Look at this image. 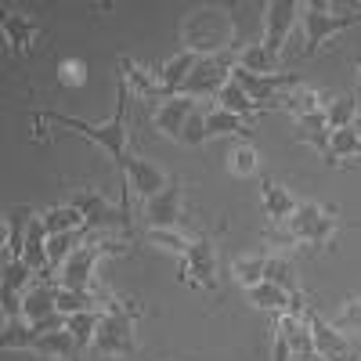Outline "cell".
Instances as JSON below:
<instances>
[{
	"mask_svg": "<svg viewBox=\"0 0 361 361\" xmlns=\"http://www.w3.org/2000/svg\"><path fill=\"white\" fill-rule=\"evenodd\" d=\"M264 267H267V257L264 253H250V257H238L231 264V275H235V282L243 289H253V286L264 282Z\"/></svg>",
	"mask_w": 361,
	"mask_h": 361,
	"instance_id": "f546056e",
	"label": "cell"
},
{
	"mask_svg": "<svg viewBox=\"0 0 361 361\" xmlns=\"http://www.w3.org/2000/svg\"><path fill=\"white\" fill-rule=\"evenodd\" d=\"M29 224H33V209L29 206H15L8 214V221H4V264L8 260H22Z\"/></svg>",
	"mask_w": 361,
	"mask_h": 361,
	"instance_id": "d6986e66",
	"label": "cell"
},
{
	"mask_svg": "<svg viewBox=\"0 0 361 361\" xmlns=\"http://www.w3.org/2000/svg\"><path fill=\"white\" fill-rule=\"evenodd\" d=\"M195 109H199V105H195L192 98H185V94L166 98V102H159V109L152 112V123H156V130H159L163 137L180 141V134H185V123H188V116H192Z\"/></svg>",
	"mask_w": 361,
	"mask_h": 361,
	"instance_id": "4fadbf2b",
	"label": "cell"
},
{
	"mask_svg": "<svg viewBox=\"0 0 361 361\" xmlns=\"http://www.w3.org/2000/svg\"><path fill=\"white\" fill-rule=\"evenodd\" d=\"M180 282L214 293L217 289V246L209 235H195L192 250L180 257Z\"/></svg>",
	"mask_w": 361,
	"mask_h": 361,
	"instance_id": "9c48e42d",
	"label": "cell"
},
{
	"mask_svg": "<svg viewBox=\"0 0 361 361\" xmlns=\"http://www.w3.org/2000/svg\"><path fill=\"white\" fill-rule=\"evenodd\" d=\"M180 37H185V51H195L202 58L224 54L235 44V22L224 8H195L180 25Z\"/></svg>",
	"mask_w": 361,
	"mask_h": 361,
	"instance_id": "3957f363",
	"label": "cell"
},
{
	"mask_svg": "<svg viewBox=\"0 0 361 361\" xmlns=\"http://www.w3.org/2000/svg\"><path fill=\"white\" fill-rule=\"evenodd\" d=\"M246 293H250V300H253L260 311H271L275 318H282V314H300V318H304V314H307V304H304V300L289 296L286 289L271 286V282H260V286H253V289H246Z\"/></svg>",
	"mask_w": 361,
	"mask_h": 361,
	"instance_id": "5bb4252c",
	"label": "cell"
},
{
	"mask_svg": "<svg viewBox=\"0 0 361 361\" xmlns=\"http://www.w3.org/2000/svg\"><path fill=\"white\" fill-rule=\"evenodd\" d=\"M325 123L329 130H343V127H354L357 119V102L354 98H325Z\"/></svg>",
	"mask_w": 361,
	"mask_h": 361,
	"instance_id": "4dcf8cb0",
	"label": "cell"
},
{
	"mask_svg": "<svg viewBox=\"0 0 361 361\" xmlns=\"http://www.w3.org/2000/svg\"><path fill=\"white\" fill-rule=\"evenodd\" d=\"M69 202L83 214V228H87V231H112V228H116V231H130V228H134L127 206H112L105 195L90 192V188L73 192Z\"/></svg>",
	"mask_w": 361,
	"mask_h": 361,
	"instance_id": "ba28073f",
	"label": "cell"
},
{
	"mask_svg": "<svg viewBox=\"0 0 361 361\" xmlns=\"http://www.w3.org/2000/svg\"><path fill=\"white\" fill-rule=\"evenodd\" d=\"M105 311H83V314H69V333L76 336L80 347L94 343V333H98V322H102Z\"/></svg>",
	"mask_w": 361,
	"mask_h": 361,
	"instance_id": "8d00e7d4",
	"label": "cell"
},
{
	"mask_svg": "<svg viewBox=\"0 0 361 361\" xmlns=\"http://www.w3.org/2000/svg\"><path fill=\"white\" fill-rule=\"evenodd\" d=\"M134 318H137V307L130 304H116L102 314L98 322V333H94V354L102 357H134L137 354V336H134Z\"/></svg>",
	"mask_w": 361,
	"mask_h": 361,
	"instance_id": "277c9868",
	"label": "cell"
},
{
	"mask_svg": "<svg viewBox=\"0 0 361 361\" xmlns=\"http://www.w3.org/2000/svg\"><path fill=\"white\" fill-rule=\"evenodd\" d=\"M206 141H209V134H206V112H202V109H195V112L188 116V123H185V134H180V145L199 148V145H206Z\"/></svg>",
	"mask_w": 361,
	"mask_h": 361,
	"instance_id": "f35d334b",
	"label": "cell"
},
{
	"mask_svg": "<svg viewBox=\"0 0 361 361\" xmlns=\"http://www.w3.org/2000/svg\"><path fill=\"white\" fill-rule=\"evenodd\" d=\"M83 80H87L83 62H76V58H62V62H58V83L62 87H83Z\"/></svg>",
	"mask_w": 361,
	"mask_h": 361,
	"instance_id": "ab89813d",
	"label": "cell"
},
{
	"mask_svg": "<svg viewBox=\"0 0 361 361\" xmlns=\"http://www.w3.org/2000/svg\"><path fill=\"white\" fill-rule=\"evenodd\" d=\"M300 11H304V4H296V0H271V4H264V51L279 62V54L289 40V29L296 25Z\"/></svg>",
	"mask_w": 361,
	"mask_h": 361,
	"instance_id": "8fae6325",
	"label": "cell"
},
{
	"mask_svg": "<svg viewBox=\"0 0 361 361\" xmlns=\"http://www.w3.org/2000/svg\"><path fill=\"white\" fill-rule=\"evenodd\" d=\"M296 141H304L311 148H318V156L329 163V148H333V130L325 123V112H314V116H300L296 119V130H293Z\"/></svg>",
	"mask_w": 361,
	"mask_h": 361,
	"instance_id": "44dd1931",
	"label": "cell"
},
{
	"mask_svg": "<svg viewBox=\"0 0 361 361\" xmlns=\"http://www.w3.org/2000/svg\"><path fill=\"white\" fill-rule=\"evenodd\" d=\"M238 69H246V73H257V76H271V73H275V58H271L267 51H264V44L257 40V44H250L243 54H238V62H235Z\"/></svg>",
	"mask_w": 361,
	"mask_h": 361,
	"instance_id": "e575fe53",
	"label": "cell"
},
{
	"mask_svg": "<svg viewBox=\"0 0 361 361\" xmlns=\"http://www.w3.org/2000/svg\"><path fill=\"white\" fill-rule=\"evenodd\" d=\"M148 243L159 246V250H166V253L185 257V253L192 250V243H195V235H188V231H166V228H152V231H148Z\"/></svg>",
	"mask_w": 361,
	"mask_h": 361,
	"instance_id": "836d02e7",
	"label": "cell"
},
{
	"mask_svg": "<svg viewBox=\"0 0 361 361\" xmlns=\"http://www.w3.org/2000/svg\"><path fill=\"white\" fill-rule=\"evenodd\" d=\"M357 11H361V4H357Z\"/></svg>",
	"mask_w": 361,
	"mask_h": 361,
	"instance_id": "ee69618b",
	"label": "cell"
},
{
	"mask_svg": "<svg viewBox=\"0 0 361 361\" xmlns=\"http://www.w3.org/2000/svg\"><path fill=\"white\" fill-rule=\"evenodd\" d=\"M336 228H340V214H336V209H329V206L307 199V202H300L296 214L286 221V231H271L267 243H275V246L307 243V246H314V250H329Z\"/></svg>",
	"mask_w": 361,
	"mask_h": 361,
	"instance_id": "7a4b0ae2",
	"label": "cell"
},
{
	"mask_svg": "<svg viewBox=\"0 0 361 361\" xmlns=\"http://www.w3.org/2000/svg\"><path fill=\"white\" fill-rule=\"evenodd\" d=\"M127 246L123 243H87V246H80L66 264H62V271H58V286L62 289H76V293H90L94 289V264L102 260V257H109V253H123Z\"/></svg>",
	"mask_w": 361,
	"mask_h": 361,
	"instance_id": "8992f818",
	"label": "cell"
},
{
	"mask_svg": "<svg viewBox=\"0 0 361 361\" xmlns=\"http://www.w3.org/2000/svg\"><path fill=\"white\" fill-rule=\"evenodd\" d=\"M0 25H4V40H8L11 54H25L29 47H33L37 33H40V22L25 18L18 11H4V15H0Z\"/></svg>",
	"mask_w": 361,
	"mask_h": 361,
	"instance_id": "e0dca14e",
	"label": "cell"
},
{
	"mask_svg": "<svg viewBox=\"0 0 361 361\" xmlns=\"http://www.w3.org/2000/svg\"><path fill=\"white\" fill-rule=\"evenodd\" d=\"M235 62H238V54L224 51V54H209V58H199V66L192 69V76L180 83L177 94H185V98H217L224 83L231 80L235 73Z\"/></svg>",
	"mask_w": 361,
	"mask_h": 361,
	"instance_id": "5b68a950",
	"label": "cell"
},
{
	"mask_svg": "<svg viewBox=\"0 0 361 361\" xmlns=\"http://www.w3.org/2000/svg\"><path fill=\"white\" fill-rule=\"evenodd\" d=\"M260 202H264V217L275 221V224H286L293 214H296V199L289 195L286 185H275V180H264L260 185Z\"/></svg>",
	"mask_w": 361,
	"mask_h": 361,
	"instance_id": "7402d4cb",
	"label": "cell"
},
{
	"mask_svg": "<svg viewBox=\"0 0 361 361\" xmlns=\"http://www.w3.org/2000/svg\"><path fill=\"white\" fill-rule=\"evenodd\" d=\"M228 170L235 177H257L260 170V156H257V148L250 141H238L231 152H228Z\"/></svg>",
	"mask_w": 361,
	"mask_h": 361,
	"instance_id": "d6a6232c",
	"label": "cell"
},
{
	"mask_svg": "<svg viewBox=\"0 0 361 361\" xmlns=\"http://www.w3.org/2000/svg\"><path fill=\"white\" fill-rule=\"evenodd\" d=\"M354 130H357V137H361V112H357V119H354Z\"/></svg>",
	"mask_w": 361,
	"mask_h": 361,
	"instance_id": "b9f144b4",
	"label": "cell"
},
{
	"mask_svg": "<svg viewBox=\"0 0 361 361\" xmlns=\"http://www.w3.org/2000/svg\"><path fill=\"white\" fill-rule=\"evenodd\" d=\"M40 221H44L47 235H62V231H76V228H83V214H80V209H76L73 202L44 209V214H40Z\"/></svg>",
	"mask_w": 361,
	"mask_h": 361,
	"instance_id": "f1b7e54d",
	"label": "cell"
},
{
	"mask_svg": "<svg viewBox=\"0 0 361 361\" xmlns=\"http://www.w3.org/2000/svg\"><path fill=\"white\" fill-rule=\"evenodd\" d=\"M300 22H304V33H307L304 58H311L329 37L343 33V29H350V25H361V11L336 15V11H329L325 4H318V0H311V4H304V11H300Z\"/></svg>",
	"mask_w": 361,
	"mask_h": 361,
	"instance_id": "52a82bcc",
	"label": "cell"
},
{
	"mask_svg": "<svg viewBox=\"0 0 361 361\" xmlns=\"http://www.w3.org/2000/svg\"><path fill=\"white\" fill-rule=\"evenodd\" d=\"M206 134H209V137H228V134H235V137L250 141L253 119H243V116L224 112V109H209V112H206Z\"/></svg>",
	"mask_w": 361,
	"mask_h": 361,
	"instance_id": "603a6c76",
	"label": "cell"
},
{
	"mask_svg": "<svg viewBox=\"0 0 361 361\" xmlns=\"http://www.w3.org/2000/svg\"><path fill=\"white\" fill-rule=\"evenodd\" d=\"M29 354H40V357H51V361H76L80 343L69 329H58V333H40L29 343Z\"/></svg>",
	"mask_w": 361,
	"mask_h": 361,
	"instance_id": "ac0fdd59",
	"label": "cell"
},
{
	"mask_svg": "<svg viewBox=\"0 0 361 361\" xmlns=\"http://www.w3.org/2000/svg\"><path fill=\"white\" fill-rule=\"evenodd\" d=\"M307 322L314 333V354L322 361H361V347H354L333 322H325L314 307H307Z\"/></svg>",
	"mask_w": 361,
	"mask_h": 361,
	"instance_id": "7c38bea8",
	"label": "cell"
},
{
	"mask_svg": "<svg viewBox=\"0 0 361 361\" xmlns=\"http://www.w3.org/2000/svg\"><path fill=\"white\" fill-rule=\"evenodd\" d=\"M350 156H361V137L354 127H343V130H333V148H329V163L325 166H340L343 159Z\"/></svg>",
	"mask_w": 361,
	"mask_h": 361,
	"instance_id": "1f68e13d",
	"label": "cell"
},
{
	"mask_svg": "<svg viewBox=\"0 0 361 361\" xmlns=\"http://www.w3.org/2000/svg\"><path fill=\"white\" fill-rule=\"evenodd\" d=\"M357 73H361V62H357Z\"/></svg>",
	"mask_w": 361,
	"mask_h": 361,
	"instance_id": "7bdbcfd3",
	"label": "cell"
},
{
	"mask_svg": "<svg viewBox=\"0 0 361 361\" xmlns=\"http://www.w3.org/2000/svg\"><path fill=\"white\" fill-rule=\"evenodd\" d=\"M127 102H130V83L127 76L119 73L116 80V112L109 123H87V119H76V116H66V112H54V109H40L33 112V119L44 127V123H54V127H66L73 134H83L87 141H94L98 148L112 156V163L119 166V177H123V195L130 199V185H127V166H130V156H127Z\"/></svg>",
	"mask_w": 361,
	"mask_h": 361,
	"instance_id": "6da1fadb",
	"label": "cell"
},
{
	"mask_svg": "<svg viewBox=\"0 0 361 361\" xmlns=\"http://www.w3.org/2000/svg\"><path fill=\"white\" fill-rule=\"evenodd\" d=\"M145 221L148 228H166V231H185L188 217H185V185L177 177H170V185L145 202Z\"/></svg>",
	"mask_w": 361,
	"mask_h": 361,
	"instance_id": "30bf717a",
	"label": "cell"
},
{
	"mask_svg": "<svg viewBox=\"0 0 361 361\" xmlns=\"http://www.w3.org/2000/svg\"><path fill=\"white\" fill-rule=\"evenodd\" d=\"M33 275H37V271L29 267L25 260H8L4 264V282H0V296H18V289Z\"/></svg>",
	"mask_w": 361,
	"mask_h": 361,
	"instance_id": "d590c367",
	"label": "cell"
},
{
	"mask_svg": "<svg viewBox=\"0 0 361 361\" xmlns=\"http://www.w3.org/2000/svg\"><path fill=\"white\" fill-rule=\"evenodd\" d=\"M217 109H224V112H235V116H243V119H250V116H257V112H264V105H257L243 87H238L235 80H228L224 83V90L217 94Z\"/></svg>",
	"mask_w": 361,
	"mask_h": 361,
	"instance_id": "484cf974",
	"label": "cell"
},
{
	"mask_svg": "<svg viewBox=\"0 0 361 361\" xmlns=\"http://www.w3.org/2000/svg\"><path fill=\"white\" fill-rule=\"evenodd\" d=\"M127 185L148 202L152 195H159L166 185H170V177L159 170V166H152V163H145V159H137V156H130V166H127Z\"/></svg>",
	"mask_w": 361,
	"mask_h": 361,
	"instance_id": "2e32d148",
	"label": "cell"
},
{
	"mask_svg": "<svg viewBox=\"0 0 361 361\" xmlns=\"http://www.w3.org/2000/svg\"><path fill=\"white\" fill-rule=\"evenodd\" d=\"M119 73H123L127 83L137 90V98H145V102H156V98H159V80H156V73L141 69L137 62H130V58H119Z\"/></svg>",
	"mask_w": 361,
	"mask_h": 361,
	"instance_id": "4316f807",
	"label": "cell"
},
{
	"mask_svg": "<svg viewBox=\"0 0 361 361\" xmlns=\"http://www.w3.org/2000/svg\"><path fill=\"white\" fill-rule=\"evenodd\" d=\"M275 105L286 109V112H293V119H300V116L322 112L325 109V94H318V90H311V87H293V90H286Z\"/></svg>",
	"mask_w": 361,
	"mask_h": 361,
	"instance_id": "d4e9b609",
	"label": "cell"
},
{
	"mask_svg": "<svg viewBox=\"0 0 361 361\" xmlns=\"http://www.w3.org/2000/svg\"><path fill=\"white\" fill-rule=\"evenodd\" d=\"M289 357H293V354H289V347L275 336V361H289Z\"/></svg>",
	"mask_w": 361,
	"mask_h": 361,
	"instance_id": "60d3db41",
	"label": "cell"
},
{
	"mask_svg": "<svg viewBox=\"0 0 361 361\" xmlns=\"http://www.w3.org/2000/svg\"><path fill=\"white\" fill-rule=\"evenodd\" d=\"M87 235H90L87 228H76V231H62V235L47 238V275H51V271H62V264L80 250V243Z\"/></svg>",
	"mask_w": 361,
	"mask_h": 361,
	"instance_id": "cb8c5ba5",
	"label": "cell"
},
{
	"mask_svg": "<svg viewBox=\"0 0 361 361\" xmlns=\"http://www.w3.org/2000/svg\"><path fill=\"white\" fill-rule=\"evenodd\" d=\"M333 325L340 329L343 336H350V333H361V296H350V300H343V307L336 311Z\"/></svg>",
	"mask_w": 361,
	"mask_h": 361,
	"instance_id": "74e56055",
	"label": "cell"
},
{
	"mask_svg": "<svg viewBox=\"0 0 361 361\" xmlns=\"http://www.w3.org/2000/svg\"><path fill=\"white\" fill-rule=\"evenodd\" d=\"M58 311V286L54 282H37L33 289L25 293V300H22V318L25 322H44V318H51Z\"/></svg>",
	"mask_w": 361,
	"mask_h": 361,
	"instance_id": "ffe728a7",
	"label": "cell"
},
{
	"mask_svg": "<svg viewBox=\"0 0 361 361\" xmlns=\"http://www.w3.org/2000/svg\"><path fill=\"white\" fill-rule=\"evenodd\" d=\"M264 282H271V286L286 289V293H289V296H296V300H304V293H300V286H296V267H293L286 257H267Z\"/></svg>",
	"mask_w": 361,
	"mask_h": 361,
	"instance_id": "83f0119b",
	"label": "cell"
},
{
	"mask_svg": "<svg viewBox=\"0 0 361 361\" xmlns=\"http://www.w3.org/2000/svg\"><path fill=\"white\" fill-rule=\"evenodd\" d=\"M275 336L289 347L293 357H307V354H314V333H311L307 314H304V318H300V314H282Z\"/></svg>",
	"mask_w": 361,
	"mask_h": 361,
	"instance_id": "9a60e30c",
	"label": "cell"
}]
</instances>
